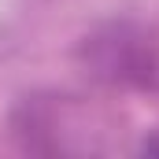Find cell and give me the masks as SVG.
Segmentation results:
<instances>
[{"instance_id":"cell-1","label":"cell","mask_w":159,"mask_h":159,"mask_svg":"<svg viewBox=\"0 0 159 159\" xmlns=\"http://www.w3.org/2000/svg\"><path fill=\"white\" fill-rule=\"evenodd\" d=\"M78 63L119 93H159V34L133 19H107L78 41Z\"/></svg>"},{"instance_id":"cell-2","label":"cell","mask_w":159,"mask_h":159,"mask_svg":"<svg viewBox=\"0 0 159 159\" xmlns=\"http://www.w3.org/2000/svg\"><path fill=\"white\" fill-rule=\"evenodd\" d=\"M78 107L70 96L56 93H34L22 96L11 111V137L19 141L22 152L37 156H59V152H81L74 133H78Z\"/></svg>"},{"instance_id":"cell-3","label":"cell","mask_w":159,"mask_h":159,"mask_svg":"<svg viewBox=\"0 0 159 159\" xmlns=\"http://www.w3.org/2000/svg\"><path fill=\"white\" fill-rule=\"evenodd\" d=\"M137 152H144V156H159V129H152V133H144V137H141Z\"/></svg>"}]
</instances>
